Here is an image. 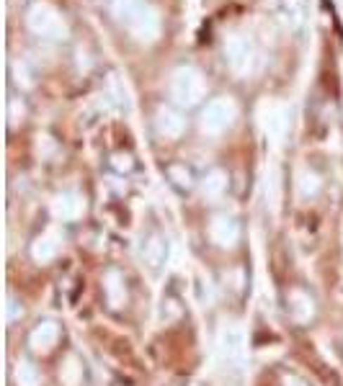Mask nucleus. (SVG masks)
<instances>
[{"mask_svg":"<svg viewBox=\"0 0 343 386\" xmlns=\"http://www.w3.org/2000/svg\"><path fill=\"white\" fill-rule=\"evenodd\" d=\"M57 338H60V330H57V324L55 322H41L39 327L32 332L29 342H32L34 350H39V353H47V350H52V345L57 342Z\"/></svg>","mask_w":343,"mask_h":386,"instance_id":"2","label":"nucleus"},{"mask_svg":"<svg viewBox=\"0 0 343 386\" xmlns=\"http://www.w3.org/2000/svg\"><path fill=\"white\" fill-rule=\"evenodd\" d=\"M312 312H315V307H312V299L307 293L302 291L289 293V314L295 317L297 322H307L312 317Z\"/></svg>","mask_w":343,"mask_h":386,"instance_id":"4","label":"nucleus"},{"mask_svg":"<svg viewBox=\"0 0 343 386\" xmlns=\"http://www.w3.org/2000/svg\"><path fill=\"white\" fill-rule=\"evenodd\" d=\"M145 260L153 265V268H157L160 262L165 260V242L163 239H150L148 245H145Z\"/></svg>","mask_w":343,"mask_h":386,"instance_id":"7","label":"nucleus"},{"mask_svg":"<svg viewBox=\"0 0 343 386\" xmlns=\"http://www.w3.org/2000/svg\"><path fill=\"white\" fill-rule=\"evenodd\" d=\"M284 386H304L302 381H297V378H287V381H284Z\"/></svg>","mask_w":343,"mask_h":386,"instance_id":"10","label":"nucleus"},{"mask_svg":"<svg viewBox=\"0 0 343 386\" xmlns=\"http://www.w3.org/2000/svg\"><path fill=\"white\" fill-rule=\"evenodd\" d=\"M106 296H109V301L114 307H122V304H124V286H122L119 273H114V270L106 276Z\"/></svg>","mask_w":343,"mask_h":386,"instance_id":"5","label":"nucleus"},{"mask_svg":"<svg viewBox=\"0 0 343 386\" xmlns=\"http://www.w3.org/2000/svg\"><path fill=\"white\" fill-rule=\"evenodd\" d=\"M18 317H21V307H18L13 299H8V304H6V319L13 322V319H18Z\"/></svg>","mask_w":343,"mask_h":386,"instance_id":"9","label":"nucleus"},{"mask_svg":"<svg viewBox=\"0 0 343 386\" xmlns=\"http://www.w3.org/2000/svg\"><path fill=\"white\" fill-rule=\"evenodd\" d=\"M209 234L217 245L233 247L235 242H238V224H235L233 219H225V216H222V219H214V224L209 227Z\"/></svg>","mask_w":343,"mask_h":386,"instance_id":"3","label":"nucleus"},{"mask_svg":"<svg viewBox=\"0 0 343 386\" xmlns=\"http://www.w3.org/2000/svg\"><path fill=\"white\" fill-rule=\"evenodd\" d=\"M32 253H34V258L41 262L52 260V258L57 255V242H52V239H39V242H34Z\"/></svg>","mask_w":343,"mask_h":386,"instance_id":"8","label":"nucleus"},{"mask_svg":"<svg viewBox=\"0 0 343 386\" xmlns=\"http://www.w3.org/2000/svg\"><path fill=\"white\" fill-rule=\"evenodd\" d=\"M16 384L18 386H39V371L29 361H21L16 366Z\"/></svg>","mask_w":343,"mask_h":386,"instance_id":"6","label":"nucleus"},{"mask_svg":"<svg viewBox=\"0 0 343 386\" xmlns=\"http://www.w3.org/2000/svg\"><path fill=\"white\" fill-rule=\"evenodd\" d=\"M219 353L233 363L242 361V353H245V335H242L240 327L225 324V327L219 330Z\"/></svg>","mask_w":343,"mask_h":386,"instance_id":"1","label":"nucleus"}]
</instances>
